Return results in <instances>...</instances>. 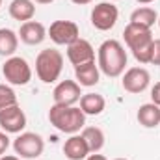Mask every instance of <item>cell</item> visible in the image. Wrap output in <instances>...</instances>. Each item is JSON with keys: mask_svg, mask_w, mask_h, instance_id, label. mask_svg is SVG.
I'll return each mask as SVG.
<instances>
[{"mask_svg": "<svg viewBox=\"0 0 160 160\" xmlns=\"http://www.w3.org/2000/svg\"><path fill=\"white\" fill-rule=\"evenodd\" d=\"M8 11H9L11 19H15L19 22L21 21L22 22H28L36 15V2L34 0H11Z\"/></svg>", "mask_w": 160, "mask_h": 160, "instance_id": "9a60e30c", "label": "cell"}, {"mask_svg": "<svg viewBox=\"0 0 160 160\" xmlns=\"http://www.w3.org/2000/svg\"><path fill=\"white\" fill-rule=\"evenodd\" d=\"M36 4H50V2H54V0H34Z\"/></svg>", "mask_w": 160, "mask_h": 160, "instance_id": "f546056e", "label": "cell"}, {"mask_svg": "<svg viewBox=\"0 0 160 160\" xmlns=\"http://www.w3.org/2000/svg\"><path fill=\"white\" fill-rule=\"evenodd\" d=\"M138 4H151V2H155V0H136Z\"/></svg>", "mask_w": 160, "mask_h": 160, "instance_id": "4dcf8cb0", "label": "cell"}, {"mask_svg": "<svg viewBox=\"0 0 160 160\" xmlns=\"http://www.w3.org/2000/svg\"><path fill=\"white\" fill-rule=\"evenodd\" d=\"M80 97H82L80 84L75 80H62L52 91L54 104H62V106H75V102H78Z\"/></svg>", "mask_w": 160, "mask_h": 160, "instance_id": "9c48e42d", "label": "cell"}, {"mask_svg": "<svg viewBox=\"0 0 160 160\" xmlns=\"http://www.w3.org/2000/svg\"><path fill=\"white\" fill-rule=\"evenodd\" d=\"M0 160H21V157H13V155H9V157H0Z\"/></svg>", "mask_w": 160, "mask_h": 160, "instance_id": "f1b7e54d", "label": "cell"}, {"mask_svg": "<svg viewBox=\"0 0 160 160\" xmlns=\"http://www.w3.org/2000/svg\"><path fill=\"white\" fill-rule=\"evenodd\" d=\"M56 45H71L80 38V30L73 21H54L47 32Z\"/></svg>", "mask_w": 160, "mask_h": 160, "instance_id": "52a82bcc", "label": "cell"}, {"mask_svg": "<svg viewBox=\"0 0 160 160\" xmlns=\"http://www.w3.org/2000/svg\"><path fill=\"white\" fill-rule=\"evenodd\" d=\"M99 75H101V69L99 65L93 62H88V63H82L75 67V77L78 80L80 86H86V88H91L99 82Z\"/></svg>", "mask_w": 160, "mask_h": 160, "instance_id": "2e32d148", "label": "cell"}, {"mask_svg": "<svg viewBox=\"0 0 160 160\" xmlns=\"http://www.w3.org/2000/svg\"><path fill=\"white\" fill-rule=\"evenodd\" d=\"M13 149L21 158H38L43 155L45 142L36 132H21L13 142Z\"/></svg>", "mask_w": 160, "mask_h": 160, "instance_id": "5b68a950", "label": "cell"}, {"mask_svg": "<svg viewBox=\"0 0 160 160\" xmlns=\"http://www.w3.org/2000/svg\"><path fill=\"white\" fill-rule=\"evenodd\" d=\"M67 58L77 67V65H82V63H88V62L95 60V48L91 47V43L88 39L78 38L75 43H71L67 47Z\"/></svg>", "mask_w": 160, "mask_h": 160, "instance_id": "7c38bea8", "label": "cell"}, {"mask_svg": "<svg viewBox=\"0 0 160 160\" xmlns=\"http://www.w3.org/2000/svg\"><path fill=\"white\" fill-rule=\"evenodd\" d=\"M138 123L145 128H155L160 123V106H157L155 102H147L142 104L138 110Z\"/></svg>", "mask_w": 160, "mask_h": 160, "instance_id": "ac0fdd59", "label": "cell"}, {"mask_svg": "<svg viewBox=\"0 0 160 160\" xmlns=\"http://www.w3.org/2000/svg\"><path fill=\"white\" fill-rule=\"evenodd\" d=\"M118 17H119V11L112 2H101L91 11V24L97 30L106 32V30H112L116 26Z\"/></svg>", "mask_w": 160, "mask_h": 160, "instance_id": "8992f818", "label": "cell"}, {"mask_svg": "<svg viewBox=\"0 0 160 160\" xmlns=\"http://www.w3.org/2000/svg\"><path fill=\"white\" fill-rule=\"evenodd\" d=\"M151 63L160 65V39L153 41V52H151Z\"/></svg>", "mask_w": 160, "mask_h": 160, "instance_id": "cb8c5ba5", "label": "cell"}, {"mask_svg": "<svg viewBox=\"0 0 160 160\" xmlns=\"http://www.w3.org/2000/svg\"><path fill=\"white\" fill-rule=\"evenodd\" d=\"M123 38L127 47L134 52L149 43H153V34H151V28H145L142 24H134V22H128L123 30Z\"/></svg>", "mask_w": 160, "mask_h": 160, "instance_id": "30bf717a", "label": "cell"}, {"mask_svg": "<svg viewBox=\"0 0 160 160\" xmlns=\"http://www.w3.org/2000/svg\"><path fill=\"white\" fill-rule=\"evenodd\" d=\"M2 75L13 86H26L32 80V67L24 58L11 56L6 60V63L2 67Z\"/></svg>", "mask_w": 160, "mask_h": 160, "instance_id": "277c9868", "label": "cell"}, {"mask_svg": "<svg viewBox=\"0 0 160 160\" xmlns=\"http://www.w3.org/2000/svg\"><path fill=\"white\" fill-rule=\"evenodd\" d=\"M86 160H108L106 157H102V155H97V153H93V155H88V158Z\"/></svg>", "mask_w": 160, "mask_h": 160, "instance_id": "4316f807", "label": "cell"}, {"mask_svg": "<svg viewBox=\"0 0 160 160\" xmlns=\"http://www.w3.org/2000/svg\"><path fill=\"white\" fill-rule=\"evenodd\" d=\"M149 82H151V75H149V71L145 67H130V69H127L125 75H123V80H121L123 89L128 91V93L145 91Z\"/></svg>", "mask_w": 160, "mask_h": 160, "instance_id": "ba28073f", "label": "cell"}, {"mask_svg": "<svg viewBox=\"0 0 160 160\" xmlns=\"http://www.w3.org/2000/svg\"><path fill=\"white\" fill-rule=\"evenodd\" d=\"M9 147V138H8V132H0V157L6 153V149Z\"/></svg>", "mask_w": 160, "mask_h": 160, "instance_id": "d4e9b609", "label": "cell"}, {"mask_svg": "<svg viewBox=\"0 0 160 160\" xmlns=\"http://www.w3.org/2000/svg\"><path fill=\"white\" fill-rule=\"evenodd\" d=\"M63 71V56L56 48H45L36 58V75L41 82L52 84Z\"/></svg>", "mask_w": 160, "mask_h": 160, "instance_id": "3957f363", "label": "cell"}, {"mask_svg": "<svg viewBox=\"0 0 160 160\" xmlns=\"http://www.w3.org/2000/svg\"><path fill=\"white\" fill-rule=\"evenodd\" d=\"M19 38H21L22 43H26V45H39L47 38V28L41 22H38V21L22 22L21 24V30H19Z\"/></svg>", "mask_w": 160, "mask_h": 160, "instance_id": "4fadbf2b", "label": "cell"}, {"mask_svg": "<svg viewBox=\"0 0 160 160\" xmlns=\"http://www.w3.org/2000/svg\"><path fill=\"white\" fill-rule=\"evenodd\" d=\"M97 65L110 78H116V77L123 75V71L127 67V50H125V47L118 39H106L99 47Z\"/></svg>", "mask_w": 160, "mask_h": 160, "instance_id": "6da1fadb", "label": "cell"}, {"mask_svg": "<svg viewBox=\"0 0 160 160\" xmlns=\"http://www.w3.org/2000/svg\"><path fill=\"white\" fill-rule=\"evenodd\" d=\"M151 52H153V43H149V45H145V47L134 50L132 54H134V58H136L140 63H151Z\"/></svg>", "mask_w": 160, "mask_h": 160, "instance_id": "603a6c76", "label": "cell"}, {"mask_svg": "<svg viewBox=\"0 0 160 160\" xmlns=\"http://www.w3.org/2000/svg\"><path fill=\"white\" fill-rule=\"evenodd\" d=\"M82 138L86 140L89 153H99L104 147V132L99 127H84L82 128Z\"/></svg>", "mask_w": 160, "mask_h": 160, "instance_id": "d6986e66", "label": "cell"}, {"mask_svg": "<svg viewBox=\"0 0 160 160\" xmlns=\"http://www.w3.org/2000/svg\"><path fill=\"white\" fill-rule=\"evenodd\" d=\"M114 160H127V158H114Z\"/></svg>", "mask_w": 160, "mask_h": 160, "instance_id": "1f68e13d", "label": "cell"}, {"mask_svg": "<svg viewBox=\"0 0 160 160\" xmlns=\"http://www.w3.org/2000/svg\"><path fill=\"white\" fill-rule=\"evenodd\" d=\"M0 127L11 134L21 132L26 127V116H24L22 108L19 104H15V106H8V108L0 110Z\"/></svg>", "mask_w": 160, "mask_h": 160, "instance_id": "8fae6325", "label": "cell"}, {"mask_svg": "<svg viewBox=\"0 0 160 160\" xmlns=\"http://www.w3.org/2000/svg\"><path fill=\"white\" fill-rule=\"evenodd\" d=\"M17 104V95L15 91L6 86V84H0V110L8 108V106H15Z\"/></svg>", "mask_w": 160, "mask_h": 160, "instance_id": "7402d4cb", "label": "cell"}, {"mask_svg": "<svg viewBox=\"0 0 160 160\" xmlns=\"http://www.w3.org/2000/svg\"><path fill=\"white\" fill-rule=\"evenodd\" d=\"M63 155L69 160H86L89 155V147L86 143V140L82 138V134H71L69 140H65L63 143Z\"/></svg>", "mask_w": 160, "mask_h": 160, "instance_id": "5bb4252c", "label": "cell"}, {"mask_svg": "<svg viewBox=\"0 0 160 160\" xmlns=\"http://www.w3.org/2000/svg\"><path fill=\"white\" fill-rule=\"evenodd\" d=\"M106 106V101L101 93H86L80 97V110L86 116H99Z\"/></svg>", "mask_w": 160, "mask_h": 160, "instance_id": "e0dca14e", "label": "cell"}, {"mask_svg": "<svg viewBox=\"0 0 160 160\" xmlns=\"http://www.w3.org/2000/svg\"><path fill=\"white\" fill-rule=\"evenodd\" d=\"M48 121L54 125L60 132L65 134H77L86 125V114L77 106H62L52 104L48 110Z\"/></svg>", "mask_w": 160, "mask_h": 160, "instance_id": "7a4b0ae2", "label": "cell"}, {"mask_svg": "<svg viewBox=\"0 0 160 160\" xmlns=\"http://www.w3.org/2000/svg\"><path fill=\"white\" fill-rule=\"evenodd\" d=\"M19 47V36L9 28H0V56H13Z\"/></svg>", "mask_w": 160, "mask_h": 160, "instance_id": "ffe728a7", "label": "cell"}, {"mask_svg": "<svg viewBox=\"0 0 160 160\" xmlns=\"http://www.w3.org/2000/svg\"><path fill=\"white\" fill-rule=\"evenodd\" d=\"M130 22L142 24V26H145V28H151L155 22H158V13H157L153 8L143 6V8H138V9H134V11L130 13Z\"/></svg>", "mask_w": 160, "mask_h": 160, "instance_id": "44dd1931", "label": "cell"}, {"mask_svg": "<svg viewBox=\"0 0 160 160\" xmlns=\"http://www.w3.org/2000/svg\"><path fill=\"white\" fill-rule=\"evenodd\" d=\"M158 26H160V17H158Z\"/></svg>", "mask_w": 160, "mask_h": 160, "instance_id": "d6a6232c", "label": "cell"}, {"mask_svg": "<svg viewBox=\"0 0 160 160\" xmlns=\"http://www.w3.org/2000/svg\"><path fill=\"white\" fill-rule=\"evenodd\" d=\"M151 101L160 106V82H157L155 86H153V89H151Z\"/></svg>", "mask_w": 160, "mask_h": 160, "instance_id": "484cf974", "label": "cell"}, {"mask_svg": "<svg viewBox=\"0 0 160 160\" xmlns=\"http://www.w3.org/2000/svg\"><path fill=\"white\" fill-rule=\"evenodd\" d=\"M73 4H78V6H84V4H89L91 0H71Z\"/></svg>", "mask_w": 160, "mask_h": 160, "instance_id": "83f0119b", "label": "cell"}, {"mask_svg": "<svg viewBox=\"0 0 160 160\" xmlns=\"http://www.w3.org/2000/svg\"><path fill=\"white\" fill-rule=\"evenodd\" d=\"M0 6H2V0H0Z\"/></svg>", "mask_w": 160, "mask_h": 160, "instance_id": "836d02e7", "label": "cell"}]
</instances>
